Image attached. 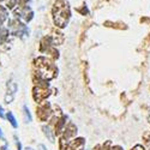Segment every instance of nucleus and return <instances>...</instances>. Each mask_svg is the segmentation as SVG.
Here are the masks:
<instances>
[{
	"label": "nucleus",
	"instance_id": "1",
	"mask_svg": "<svg viewBox=\"0 0 150 150\" xmlns=\"http://www.w3.org/2000/svg\"><path fill=\"white\" fill-rule=\"evenodd\" d=\"M70 16L71 13H70V7L67 3H65L64 0H57L53 5V19L55 25H58L59 28L66 27Z\"/></svg>",
	"mask_w": 150,
	"mask_h": 150
},
{
	"label": "nucleus",
	"instance_id": "2",
	"mask_svg": "<svg viewBox=\"0 0 150 150\" xmlns=\"http://www.w3.org/2000/svg\"><path fill=\"white\" fill-rule=\"evenodd\" d=\"M17 91V84L15 82H10L7 84V95H12V96H15V93Z\"/></svg>",
	"mask_w": 150,
	"mask_h": 150
},
{
	"label": "nucleus",
	"instance_id": "3",
	"mask_svg": "<svg viewBox=\"0 0 150 150\" xmlns=\"http://www.w3.org/2000/svg\"><path fill=\"white\" fill-rule=\"evenodd\" d=\"M42 130H43V133H45V136L47 137V138L49 139V142H54V136H53V133H52V131H51V129H49L48 126H43L42 127Z\"/></svg>",
	"mask_w": 150,
	"mask_h": 150
},
{
	"label": "nucleus",
	"instance_id": "4",
	"mask_svg": "<svg viewBox=\"0 0 150 150\" xmlns=\"http://www.w3.org/2000/svg\"><path fill=\"white\" fill-rule=\"evenodd\" d=\"M143 139H144V143L148 148V150H150V131H146L143 136Z\"/></svg>",
	"mask_w": 150,
	"mask_h": 150
},
{
	"label": "nucleus",
	"instance_id": "5",
	"mask_svg": "<svg viewBox=\"0 0 150 150\" xmlns=\"http://www.w3.org/2000/svg\"><path fill=\"white\" fill-rule=\"evenodd\" d=\"M0 18L3 19V22L7 18V11H6V8H4L3 6H0Z\"/></svg>",
	"mask_w": 150,
	"mask_h": 150
},
{
	"label": "nucleus",
	"instance_id": "6",
	"mask_svg": "<svg viewBox=\"0 0 150 150\" xmlns=\"http://www.w3.org/2000/svg\"><path fill=\"white\" fill-rule=\"evenodd\" d=\"M23 109H24V115H25L27 122L31 121V115H30V113H29V109H28V107H27V106H24V107H23Z\"/></svg>",
	"mask_w": 150,
	"mask_h": 150
},
{
	"label": "nucleus",
	"instance_id": "7",
	"mask_svg": "<svg viewBox=\"0 0 150 150\" xmlns=\"http://www.w3.org/2000/svg\"><path fill=\"white\" fill-rule=\"evenodd\" d=\"M7 117H8V119H10V122L12 124V126H13V127H17L16 119H15V117H13V115H12V113H8V114H7Z\"/></svg>",
	"mask_w": 150,
	"mask_h": 150
},
{
	"label": "nucleus",
	"instance_id": "8",
	"mask_svg": "<svg viewBox=\"0 0 150 150\" xmlns=\"http://www.w3.org/2000/svg\"><path fill=\"white\" fill-rule=\"evenodd\" d=\"M7 35H8V31L6 29H1V30H0V40L3 41L4 39H6Z\"/></svg>",
	"mask_w": 150,
	"mask_h": 150
},
{
	"label": "nucleus",
	"instance_id": "9",
	"mask_svg": "<svg viewBox=\"0 0 150 150\" xmlns=\"http://www.w3.org/2000/svg\"><path fill=\"white\" fill-rule=\"evenodd\" d=\"M17 1H18V0H10V1L7 3V7H8V8H13V7L16 6Z\"/></svg>",
	"mask_w": 150,
	"mask_h": 150
},
{
	"label": "nucleus",
	"instance_id": "10",
	"mask_svg": "<svg viewBox=\"0 0 150 150\" xmlns=\"http://www.w3.org/2000/svg\"><path fill=\"white\" fill-rule=\"evenodd\" d=\"M132 150H145V148L143 145H139L138 144V145H136L134 148H132Z\"/></svg>",
	"mask_w": 150,
	"mask_h": 150
},
{
	"label": "nucleus",
	"instance_id": "11",
	"mask_svg": "<svg viewBox=\"0 0 150 150\" xmlns=\"http://www.w3.org/2000/svg\"><path fill=\"white\" fill-rule=\"evenodd\" d=\"M0 118H5V114H4V109L3 107L0 106Z\"/></svg>",
	"mask_w": 150,
	"mask_h": 150
},
{
	"label": "nucleus",
	"instance_id": "12",
	"mask_svg": "<svg viewBox=\"0 0 150 150\" xmlns=\"http://www.w3.org/2000/svg\"><path fill=\"white\" fill-rule=\"evenodd\" d=\"M39 149H40V150H46V148H45L43 144H40V145H39Z\"/></svg>",
	"mask_w": 150,
	"mask_h": 150
},
{
	"label": "nucleus",
	"instance_id": "13",
	"mask_svg": "<svg viewBox=\"0 0 150 150\" xmlns=\"http://www.w3.org/2000/svg\"><path fill=\"white\" fill-rule=\"evenodd\" d=\"M1 23H3V19H1V18H0V25H1Z\"/></svg>",
	"mask_w": 150,
	"mask_h": 150
},
{
	"label": "nucleus",
	"instance_id": "14",
	"mask_svg": "<svg viewBox=\"0 0 150 150\" xmlns=\"http://www.w3.org/2000/svg\"><path fill=\"white\" fill-rule=\"evenodd\" d=\"M0 137H3V133H1V130H0Z\"/></svg>",
	"mask_w": 150,
	"mask_h": 150
},
{
	"label": "nucleus",
	"instance_id": "15",
	"mask_svg": "<svg viewBox=\"0 0 150 150\" xmlns=\"http://www.w3.org/2000/svg\"><path fill=\"white\" fill-rule=\"evenodd\" d=\"M27 150H33V149H31V148H29V149H27Z\"/></svg>",
	"mask_w": 150,
	"mask_h": 150
},
{
	"label": "nucleus",
	"instance_id": "16",
	"mask_svg": "<svg viewBox=\"0 0 150 150\" xmlns=\"http://www.w3.org/2000/svg\"><path fill=\"white\" fill-rule=\"evenodd\" d=\"M0 1H3V0H0Z\"/></svg>",
	"mask_w": 150,
	"mask_h": 150
}]
</instances>
